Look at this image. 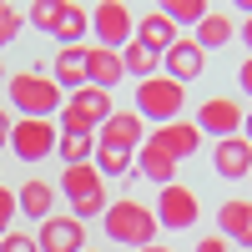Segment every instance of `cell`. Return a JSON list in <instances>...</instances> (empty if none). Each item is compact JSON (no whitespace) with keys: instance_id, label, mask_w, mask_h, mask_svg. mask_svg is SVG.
Instances as JSON below:
<instances>
[{"instance_id":"21","label":"cell","mask_w":252,"mask_h":252,"mask_svg":"<svg viewBox=\"0 0 252 252\" xmlns=\"http://www.w3.org/2000/svg\"><path fill=\"white\" fill-rule=\"evenodd\" d=\"M61 46H81V35H91V10L86 5H61V20H56V31H51Z\"/></svg>"},{"instance_id":"16","label":"cell","mask_w":252,"mask_h":252,"mask_svg":"<svg viewBox=\"0 0 252 252\" xmlns=\"http://www.w3.org/2000/svg\"><path fill=\"white\" fill-rule=\"evenodd\" d=\"M56 187L51 182H40V177H26L15 187V202H20V212H26L31 222H46V217H56Z\"/></svg>"},{"instance_id":"29","label":"cell","mask_w":252,"mask_h":252,"mask_svg":"<svg viewBox=\"0 0 252 252\" xmlns=\"http://www.w3.org/2000/svg\"><path fill=\"white\" fill-rule=\"evenodd\" d=\"M15 212H20V202H15V192H10V187H0V237L10 232V222H15Z\"/></svg>"},{"instance_id":"11","label":"cell","mask_w":252,"mask_h":252,"mask_svg":"<svg viewBox=\"0 0 252 252\" xmlns=\"http://www.w3.org/2000/svg\"><path fill=\"white\" fill-rule=\"evenodd\" d=\"M146 141V121L136 111H111L106 121H101V131H96V146H111V152H131L136 157V146Z\"/></svg>"},{"instance_id":"1","label":"cell","mask_w":252,"mask_h":252,"mask_svg":"<svg viewBox=\"0 0 252 252\" xmlns=\"http://www.w3.org/2000/svg\"><path fill=\"white\" fill-rule=\"evenodd\" d=\"M5 96H10V111H20V121H51L61 111V86L51 81V71H15L5 76Z\"/></svg>"},{"instance_id":"20","label":"cell","mask_w":252,"mask_h":252,"mask_svg":"<svg viewBox=\"0 0 252 252\" xmlns=\"http://www.w3.org/2000/svg\"><path fill=\"white\" fill-rule=\"evenodd\" d=\"M177 166H182V161H172L161 146H152V141L136 146V177L157 182V187H172V182H177Z\"/></svg>"},{"instance_id":"38","label":"cell","mask_w":252,"mask_h":252,"mask_svg":"<svg viewBox=\"0 0 252 252\" xmlns=\"http://www.w3.org/2000/svg\"><path fill=\"white\" fill-rule=\"evenodd\" d=\"M86 252H96V247H86Z\"/></svg>"},{"instance_id":"9","label":"cell","mask_w":252,"mask_h":252,"mask_svg":"<svg viewBox=\"0 0 252 252\" xmlns=\"http://www.w3.org/2000/svg\"><path fill=\"white\" fill-rule=\"evenodd\" d=\"M242 116L247 111L237 106L232 96H207L202 106H197V121L192 126H197L202 136H217L222 141V136H242Z\"/></svg>"},{"instance_id":"35","label":"cell","mask_w":252,"mask_h":252,"mask_svg":"<svg viewBox=\"0 0 252 252\" xmlns=\"http://www.w3.org/2000/svg\"><path fill=\"white\" fill-rule=\"evenodd\" d=\"M242 141H247V146H252V111H247V116H242Z\"/></svg>"},{"instance_id":"19","label":"cell","mask_w":252,"mask_h":252,"mask_svg":"<svg viewBox=\"0 0 252 252\" xmlns=\"http://www.w3.org/2000/svg\"><path fill=\"white\" fill-rule=\"evenodd\" d=\"M51 81L61 91H81L86 86V46H61L51 61Z\"/></svg>"},{"instance_id":"12","label":"cell","mask_w":252,"mask_h":252,"mask_svg":"<svg viewBox=\"0 0 252 252\" xmlns=\"http://www.w3.org/2000/svg\"><path fill=\"white\" fill-rule=\"evenodd\" d=\"M212 172H217L222 182L252 177V146H247L242 136H222V141L212 146Z\"/></svg>"},{"instance_id":"34","label":"cell","mask_w":252,"mask_h":252,"mask_svg":"<svg viewBox=\"0 0 252 252\" xmlns=\"http://www.w3.org/2000/svg\"><path fill=\"white\" fill-rule=\"evenodd\" d=\"M237 40H242V46H247V51H252V15H247V20H242V31H237Z\"/></svg>"},{"instance_id":"33","label":"cell","mask_w":252,"mask_h":252,"mask_svg":"<svg viewBox=\"0 0 252 252\" xmlns=\"http://www.w3.org/2000/svg\"><path fill=\"white\" fill-rule=\"evenodd\" d=\"M10 126H15V116H10V111H0V152L10 146Z\"/></svg>"},{"instance_id":"3","label":"cell","mask_w":252,"mask_h":252,"mask_svg":"<svg viewBox=\"0 0 252 252\" xmlns=\"http://www.w3.org/2000/svg\"><path fill=\"white\" fill-rule=\"evenodd\" d=\"M111 111H116V101H111L106 91L81 86V91H71L66 101H61V111H56V131H61V136H96L101 121H106Z\"/></svg>"},{"instance_id":"5","label":"cell","mask_w":252,"mask_h":252,"mask_svg":"<svg viewBox=\"0 0 252 252\" xmlns=\"http://www.w3.org/2000/svg\"><path fill=\"white\" fill-rule=\"evenodd\" d=\"M177 111H187V86H177L172 76L136 81V116H141V121L172 126V121H177Z\"/></svg>"},{"instance_id":"36","label":"cell","mask_w":252,"mask_h":252,"mask_svg":"<svg viewBox=\"0 0 252 252\" xmlns=\"http://www.w3.org/2000/svg\"><path fill=\"white\" fill-rule=\"evenodd\" d=\"M141 252H172V247H157V242H152V247H141Z\"/></svg>"},{"instance_id":"25","label":"cell","mask_w":252,"mask_h":252,"mask_svg":"<svg viewBox=\"0 0 252 252\" xmlns=\"http://www.w3.org/2000/svg\"><path fill=\"white\" fill-rule=\"evenodd\" d=\"M157 66H161V56H157V51H146V46H136V40L121 51V71H126V76H136V81H152Z\"/></svg>"},{"instance_id":"8","label":"cell","mask_w":252,"mask_h":252,"mask_svg":"<svg viewBox=\"0 0 252 252\" xmlns=\"http://www.w3.org/2000/svg\"><path fill=\"white\" fill-rule=\"evenodd\" d=\"M56 141H61L56 121H15V126H10V146H5V152H15L26 166H35V161L56 157Z\"/></svg>"},{"instance_id":"17","label":"cell","mask_w":252,"mask_h":252,"mask_svg":"<svg viewBox=\"0 0 252 252\" xmlns=\"http://www.w3.org/2000/svg\"><path fill=\"white\" fill-rule=\"evenodd\" d=\"M217 237L237 242V247H252V202H222L217 207Z\"/></svg>"},{"instance_id":"13","label":"cell","mask_w":252,"mask_h":252,"mask_svg":"<svg viewBox=\"0 0 252 252\" xmlns=\"http://www.w3.org/2000/svg\"><path fill=\"white\" fill-rule=\"evenodd\" d=\"M146 141H152V146H161V152L172 157V161H187V157H197V152H202V131H197L192 121H172V126H157V131L146 136Z\"/></svg>"},{"instance_id":"26","label":"cell","mask_w":252,"mask_h":252,"mask_svg":"<svg viewBox=\"0 0 252 252\" xmlns=\"http://www.w3.org/2000/svg\"><path fill=\"white\" fill-rule=\"evenodd\" d=\"M56 157L66 161V166H86L96 157V136H61L56 141Z\"/></svg>"},{"instance_id":"4","label":"cell","mask_w":252,"mask_h":252,"mask_svg":"<svg viewBox=\"0 0 252 252\" xmlns=\"http://www.w3.org/2000/svg\"><path fill=\"white\" fill-rule=\"evenodd\" d=\"M56 192L71 202V217L86 222V217H101L106 212V182H101V172L86 161V166H66L56 182Z\"/></svg>"},{"instance_id":"2","label":"cell","mask_w":252,"mask_h":252,"mask_svg":"<svg viewBox=\"0 0 252 252\" xmlns=\"http://www.w3.org/2000/svg\"><path fill=\"white\" fill-rule=\"evenodd\" d=\"M101 222H106V237L121 242V247H152L157 242V212L136 197H121V202H106V212H101Z\"/></svg>"},{"instance_id":"10","label":"cell","mask_w":252,"mask_h":252,"mask_svg":"<svg viewBox=\"0 0 252 252\" xmlns=\"http://www.w3.org/2000/svg\"><path fill=\"white\" fill-rule=\"evenodd\" d=\"M35 247L40 252H86V222H76L71 212H56V217L40 222Z\"/></svg>"},{"instance_id":"23","label":"cell","mask_w":252,"mask_h":252,"mask_svg":"<svg viewBox=\"0 0 252 252\" xmlns=\"http://www.w3.org/2000/svg\"><path fill=\"white\" fill-rule=\"evenodd\" d=\"M157 10L172 20L177 31H197L202 20H207V10H212V5H207V0H166V5H157Z\"/></svg>"},{"instance_id":"22","label":"cell","mask_w":252,"mask_h":252,"mask_svg":"<svg viewBox=\"0 0 252 252\" xmlns=\"http://www.w3.org/2000/svg\"><path fill=\"white\" fill-rule=\"evenodd\" d=\"M232 31H237V26H232L222 10H207V20L192 31V46H197V51H222L227 40H232Z\"/></svg>"},{"instance_id":"30","label":"cell","mask_w":252,"mask_h":252,"mask_svg":"<svg viewBox=\"0 0 252 252\" xmlns=\"http://www.w3.org/2000/svg\"><path fill=\"white\" fill-rule=\"evenodd\" d=\"M0 252H40V247H35V232H5Z\"/></svg>"},{"instance_id":"18","label":"cell","mask_w":252,"mask_h":252,"mask_svg":"<svg viewBox=\"0 0 252 252\" xmlns=\"http://www.w3.org/2000/svg\"><path fill=\"white\" fill-rule=\"evenodd\" d=\"M131 40H136V46H146V51H157V56H166L182 35H177V26H172L161 10H146V15L136 20V35H131Z\"/></svg>"},{"instance_id":"7","label":"cell","mask_w":252,"mask_h":252,"mask_svg":"<svg viewBox=\"0 0 252 252\" xmlns=\"http://www.w3.org/2000/svg\"><path fill=\"white\" fill-rule=\"evenodd\" d=\"M91 35H96V46H106V51H126L131 35H136V15L126 10L121 0H101V5H91Z\"/></svg>"},{"instance_id":"6","label":"cell","mask_w":252,"mask_h":252,"mask_svg":"<svg viewBox=\"0 0 252 252\" xmlns=\"http://www.w3.org/2000/svg\"><path fill=\"white\" fill-rule=\"evenodd\" d=\"M197 217H202L197 187L172 182V187H161V192H157V227H166V232H192Z\"/></svg>"},{"instance_id":"14","label":"cell","mask_w":252,"mask_h":252,"mask_svg":"<svg viewBox=\"0 0 252 252\" xmlns=\"http://www.w3.org/2000/svg\"><path fill=\"white\" fill-rule=\"evenodd\" d=\"M202 71H207V51H197V46H192V35H182L177 46H172V51L161 56V76H172L177 86H187V81H197Z\"/></svg>"},{"instance_id":"27","label":"cell","mask_w":252,"mask_h":252,"mask_svg":"<svg viewBox=\"0 0 252 252\" xmlns=\"http://www.w3.org/2000/svg\"><path fill=\"white\" fill-rule=\"evenodd\" d=\"M61 5H66V0H35V5L26 10V20H31L35 31H46V35H51V31H56V20H61Z\"/></svg>"},{"instance_id":"28","label":"cell","mask_w":252,"mask_h":252,"mask_svg":"<svg viewBox=\"0 0 252 252\" xmlns=\"http://www.w3.org/2000/svg\"><path fill=\"white\" fill-rule=\"evenodd\" d=\"M20 26H26V10H20V5H0V51L20 35Z\"/></svg>"},{"instance_id":"15","label":"cell","mask_w":252,"mask_h":252,"mask_svg":"<svg viewBox=\"0 0 252 252\" xmlns=\"http://www.w3.org/2000/svg\"><path fill=\"white\" fill-rule=\"evenodd\" d=\"M121 51H106V46H86V86L96 91H116V81H121Z\"/></svg>"},{"instance_id":"31","label":"cell","mask_w":252,"mask_h":252,"mask_svg":"<svg viewBox=\"0 0 252 252\" xmlns=\"http://www.w3.org/2000/svg\"><path fill=\"white\" fill-rule=\"evenodd\" d=\"M197 252H232V242H227V237H197Z\"/></svg>"},{"instance_id":"32","label":"cell","mask_w":252,"mask_h":252,"mask_svg":"<svg viewBox=\"0 0 252 252\" xmlns=\"http://www.w3.org/2000/svg\"><path fill=\"white\" fill-rule=\"evenodd\" d=\"M237 86H242V96L252 101V56H247L242 66H237Z\"/></svg>"},{"instance_id":"24","label":"cell","mask_w":252,"mask_h":252,"mask_svg":"<svg viewBox=\"0 0 252 252\" xmlns=\"http://www.w3.org/2000/svg\"><path fill=\"white\" fill-rule=\"evenodd\" d=\"M91 166L101 172V182H111V177H131V166H136V157L131 152H111V146H96V157H91Z\"/></svg>"},{"instance_id":"37","label":"cell","mask_w":252,"mask_h":252,"mask_svg":"<svg viewBox=\"0 0 252 252\" xmlns=\"http://www.w3.org/2000/svg\"><path fill=\"white\" fill-rule=\"evenodd\" d=\"M0 81H5V66H0Z\"/></svg>"}]
</instances>
